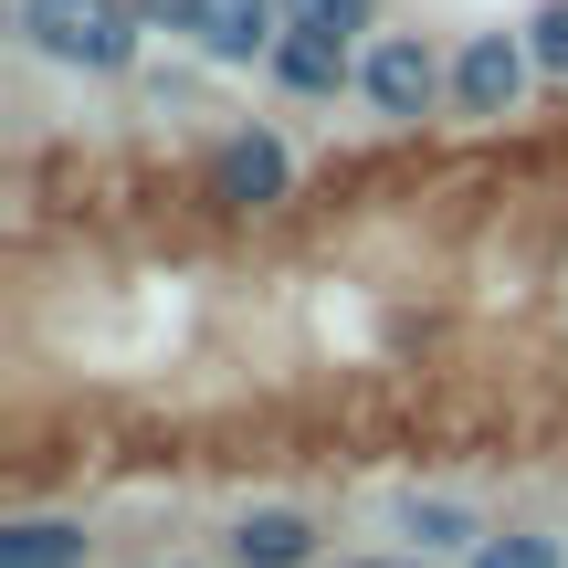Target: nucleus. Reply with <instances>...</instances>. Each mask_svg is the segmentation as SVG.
<instances>
[{"mask_svg":"<svg viewBox=\"0 0 568 568\" xmlns=\"http://www.w3.org/2000/svg\"><path fill=\"white\" fill-rule=\"evenodd\" d=\"M11 42L63 74H126L148 53V11L138 0H11Z\"/></svg>","mask_w":568,"mask_h":568,"instance_id":"f257e3e1","label":"nucleus"},{"mask_svg":"<svg viewBox=\"0 0 568 568\" xmlns=\"http://www.w3.org/2000/svg\"><path fill=\"white\" fill-rule=\"evenodd\" d=\"M358 105L379 126H422L453 105V53H432L422 32H368L358 42Z\"/></svg>","mask_w":568,"mask_h":568,"instance_id":"f03ea898","label":"nucleus"},{"mask_svg":"<svg viewBox=\"0 0 568 568\" xmlns=\"http://www.w3.org/2000/svg\"><path fill=\"white\" fill-rule=\"evenodd\" d=\"M201 201L232 211V222H264V211H284V201H295V148H284L274 126H232V138H211Z\"/></svg>","mask_w":568,"mask_h":568,"instance_id":"7ed1b4c3","label":"nucleus"},{"mask_svg":"<svg viewBox=\"0 0 568 568\" xmlns=\"http://www.w3.org/2000/svg\"><path fill=\"white\" fill-rule=\"evenodd\" d=\"M527 84H537L527 32H464V42H453V116L506 126L516 105H527Z\"/></svg>","mask_w":568,"mask_h":568,"instance_id":"20e7f679","label":"nucleus"},{"mask_svg":"<svg viewBox=\"0 0 568 568\" xmlns=\"http://www.w3.org/2000/svg\"><path fill=\"white\" fill-rule=\"evenodd\" d=\"M222 558L232 568H326V527L305 506H243L222 527Z\"/></svg>","mask_w":568,"mask_h":568,"instance_id":"39448f33","label":"nucleus"},{"mask_svg":"<svg viewBox=\"0 0 568 568\" xmlns=\"http://www.w3.org/2000/svg\"><path fill=\"white\" fill-rule=\"evenodd\" d=\"M264 74L284 84V95H305V105H337V95H358V42H326V32H284Z\"/></svg>","mask_w":568,"mask_h":568,"instance_id":"423d86ee","label":"nucleus"},{"mask_svg":"<svg viewBox=\"0 0 568 568\" xmlns=\"http://www.w3.org/2000/svg\"><path fill=\"white\" fill-rule=\"evenodd\" d=\"M295 32L284 21V0H211V21H201V53L211 63H232V74H253V63H274V42Z\"/></svg>","mask_w":568,"mask_h":568,"instance_id":"0eeeda50","label":"nucleus"},{"mask_svg":"<svg viewBox=\"0 0 568 568\" xmlns=\"http://www.w3.org/2000/svg\"><path fill=\"white\" fill-rule=\"evenodd\" d=\"M84 558H95L84 516H11L0 527V568H84Z\"/></svg>","mask_w":568,"mask_h":568,"instance_id":"6e6552de","label":"nucleus"},{"mask_svg":"<svg viewBox=\"0 0 568 568\" xmlns=\"http://www.w3.org/2000/svg\"><path fill=\"white\" fill-rule=\"evenodd\" d=\"M400 537H410L422 558H474L485 516H474L464 495H400Z\"/></svg>","mask_w":568,"mask_h":568,"instance_id":"1a4fd4ad","label":"nucleus"},{"mask_svg":"<svg viewBox=\"0 0 568 568\" xmlns=\"http://www.w3.org/2000/svg\"><path fill=\"white\" fill-rule=\"evenodd\" d=\"M464 568H568V537H548V527H485Z\"/></svg>","mask_w":568,"mask_h":568,"instance_id":"9d476101","label":"nucleus"},{"mask_svg":"<svg viewBox=\"0 0 568 568\" xmlns=\"http://www.w3.org/2000/svg\"><path fill=\"white\" fill-rule=\"evenodd\" d=\"M295 32H326V42H368L379 32V0H284Z\"/></svg>","mask_w":568,"mask_h":568,"instance_id":"9b49d317","label":"nucleus"},{"mask_svg":"<svg viewBox=\"0 0 568 568\" xmlns=\"http://www.w3.org/2000/svg\"><path fill=\"white\" fill-rule=\"evenodd\" d=\"M527 53H537L548 84H568V0H537V11H527Z\"/></svg>","mask_w":568,"mask_h":568,"instance_id":"f8f14e48","label":"nucleus"},{"mask_svg":"<svg viewBox=\"0 0 568 568\" xmlns=\"http://www.w3.org/2000/svg\"><path fill=\"white\" fill-rule=\"evenodd\" d=\"M138 11H148V32H180V42H201L211 0H138Z\"/></svg>","mask_w":568,"mask_h":568,"instance_id":"ddd939ff","label":"nucleus"},{"mask_svg":"<svg viewBox=\"0 0 568 568\" xmlns=\"http://www.w3.org/2000/svg\"><path fill=\"white\" fill-rule=\"evenodd\" d=\"M326 568H443V558H422V548H400V558H379V548H368V558H326Z\"/></svg>","mask_w":568,"mask_h":568,"instance_id":"4468645a","label":"nucleus"},{"mask_svg":"<svg viewBox=\"0 0 568 568\" xmlns=\"http://www.w3.org/2000/svg\"><path fill=\"white\" fill-rule=\"evenodd\" d=\"M138 568H201V558H138Z\"/></svg>","mask_w":568,"mask_h":568,"instance_id":"2eb2a0df","label":"nucleus"}]
</instances>
